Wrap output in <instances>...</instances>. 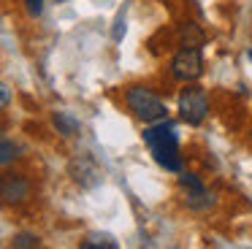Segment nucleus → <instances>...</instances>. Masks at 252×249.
<instances>
[{
  "label": "nucleus",
  "mask_w": 252,
  "mask_h": 249,
  "mask_svg": "<svg viewBox=\"0 0 252 249\" xmlns=\"http://www.w3.org/2000/svg\"><path fill=\"white\" fill-rule=\"evenodd\" d=\"M144 141L152 149V157L160 168L171 173L182 171V155H179V135H176V127L163 119V122H155L152 127L144 130Z\"/></svg>",
  "instance_id": "f257e3e1"
},
{
  "label": "nucleus",
  "mask_w": 252,
  "mask_h": 249,
  "mask_svg": "<svg viewBox=\"0 0 252 249\" xmlns=\"http://www.w3.org/2000/svg\"><path fill=\"white\" fill-rule=\"evenodd\" d=\"M125 103H127V108H130V111L136 114L141 122H147V124L163 122V119L168 117L165 103L160 100L149 87H138V84L136 87H127V90H125Z\"/></svg>",
  "instance_id": "f03ea898"
},
{
  "label": "nucleus",
  "mask_w": 252,
  "mask_h": 249,
  "mask_svg": "<svg viewBox=\"0 0 252 249\" xmlns=\"http://www.w3.org/2000/svg\"><path fill=\"white\" fill-rule=\"evenodd\" d=\"M209 114V95L203 87L198 84H185V90L179 92V117L187 124H201Z\"/></svg>",
  "instance_id": "7ed1b4c3"
},
{
  "label": "nucleus",
  "mask_w": 252,
  "mask_h": 249,
  "mask_svg": "<svg viewBox=\"0 0 252 249\" xmlns=\"http://www.w3.org/2000/svg\"><path fill=\"white\" fill-rule=\"evenodd\" d=\"M201 73H203L201 46H182L179 52L174 54V60H171V76H174L176 81L190 84V81L201 79Z\"/></svg>",
  "instance_id": "20e7f679"
},
{
  "label": "nucleus",
  "mask_w": 252,
  "mask_h": 249,
  "mask_svg": "<svg viewBox=\"0 0 252 249\" xmlns=\"http://www.w3.org/2000/svg\"><path fill=\"white\" fill-rule=\"evenodd\" d=\"M30 182L28 176H22V173H6L3 176V182H0V198H3V203H25V200L30 198Z\"/></svg>",
  "instance_id": "39448f33"
},
{
  "label": "nucleus",
  "mask_w": 252,
  "mask_h": 249,
  "mask_svg": "<svg viewBox=\"0 0 252 249\" xmlns=\"http://www.w3.org/2000/svg\"><path fill=\"white\" fill-rule=\"evenodd\" d=\"M71 176H73V182H79L82 187L90 189V187H98L100 184V168L95 165L93 157L82 155L79 160L71 162Z\"/></svg>",
  "instance_id": "423d86ee"
},
{
  "label": "nucleus",
  "mask_w": 252,
  "mask_h": 249,
  "mask_svg": "<svg viewBox=\"0 0 252 249\" xmlns=\"http://www.w3.org/2000/svg\"><path fill=\"white\" fill-rule=\"evenodd\" d=\"M214 200H217V198H214V192H209L206 187L185 192V203H187V209H192V211H206V209H212Z\"/></svg>",
  "instance_id": "0eeeda50"
},
{
  "label": "nucleus",
  "mask_w": 252,
  "mask_h": 249,
  "mask_svg": "<svg viewBox=\"0 0 252 249\" xmlns=\"http://www.w3.org/2000/svg\"><path fill=\"white\" fill-rule=\"evenodd\" d=\"M52 122H55L57 133H60V135H65V138H73V135H79V130H82L79 119H73L68 111H57L55 117H52Z\"/></svg>",
  "instance_id": "6e6552de"
},
{
  "label": "nucleus",
  "mask_w": 252,
  "mask_h": 249,
  "mask_svg": "<svg viewBox=\"0 0 252 249\" xmlns=\"http://www.w3.org/2000/svg\"><path fill=\"white\" fill-rule=\"evenodd\" d=\"M179 35H182V46H203V32L192 22H185L179 27Z\"/></svg>",
  "instance_id": "1a4fd4ad"
},
{
  "label": "nucleus",
  "mask_w": 252,
  "mask_h": 249,
  "mask_svg": "<svg viewBox=\"0 0 252 249\" xmlns=\"http://www.w3.org/2000/svg\"><path fill=\"white\" fill-rule=\"evenodd\" d=\"M95 247H106V249H117V241L111 236H90L82 244V249H95Z\"/></svg>",
  "instance_id": "9d476101"
},
{
  "label": "nucleus",
  "mask_w": 252,
  "mask_h": 249,
  "mask_svg": "<svg viewBox=\"0 0 252 249\" xmlns=\"http://www.w3.org/2000/svg\"><path fill=\"white\" fill-rule=\"evenodd\" d=\"M11 244H14V249H30V247H38L41 238L33 236V233H17Z\"/></svg>",
  "instance_id": "9b49d317"
},
{
  "label": "nucleus",
  "mask_w": 252,
  "mask_h": 249,
  "mask_svg": "<svg viewBox=\"0 0 252 249\" xmlns=\"http://www.w3.org/2000/svg\"><path fill=\"white\" fill-rule=\"evenodd\" d=\"M14 157H17V144H11L8 138H3V144H0V162H3V165H8Z\"/></svg>",
  "instance_id": "f8f14e48"
},
{
  "label": "nucleus",
  "mask_w": 252,
  "mask_h": 249,
  "mask_svg": "<svg viewBox=\"0 0 252 249\" xmlns=\"http://www.w3.org/2000/svg\"><path fill=\"white\" fill-rule=\"evenodd\" d=\"M44 3H46V0H25V8H28L30 16H41V11H44Z\"/></svg>",
  "instance_id": "ddd939ff"
},
{
  "label": "nucleus",
  "mask_w": 252,
  "mask_h": 249,
  "mask_svg": "<svg viewBox=\"0 0 252 249\" xmlns=\"http://www.w3.org/2000/svg\"><path fill=\"white\" fill-rule=\"evenodd\" d=\"M122 35H125V19H117V25H114V41H122Z\"/></svg>",
  "instance_id": "4468645a"
},
{
  "label": "nucleus",
  "mask_w": 252,
  "mask_h": 249,
  "mask_svg": "<svg viewBox=\"0 0 252 249\" xmlns=\"http://www.w3.org/2000/svg\"><path fill=\"white\" fill-rule=\"evenodd\" d=\"M0 100H3V106H8V100H11V95H8V87H6V84L0 87Z\"/></svg>",
  "instance_id": "2eb2a0df"
},
{
  "label": "nucleus",
  "mask_w": 252,
  "mask_h": 249,
  "mask_svg": "<svg viewBox=\"0 0 252 249\" xmlns=\"http://www.w3.org/2000/svg\"><path fill=\"white\" fill-rule=\"evenodd\" d=\"M247 57H250V60H252V49H250V52H247Z\"/></svg>",
  "instance_id": "dca6fc26"
},
{
  "label": "nucleus",
  "mask_w": 252,
  "mask_h": 249,
  "mask_svg": "<svg viewBox=\"0 0 252 249\" xmlns=\"http://www.w3.org/2000/svg\"><path fill=\"white\" fill-rule=\"evenodd\" d=\"M250 138H252V130H250Z\"/></svg>",
  "instance_id": "f3484780"
}]
</instances>
